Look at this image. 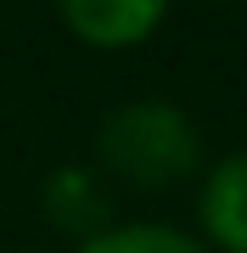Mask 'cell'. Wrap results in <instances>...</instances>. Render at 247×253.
I'll return each instance as SVG.
<instances>
[{
  "instance_id": "obj_5",
  "label": "cell",
  "mask_w": 247,
  "mask_h": 253,
  "mask_svg": "<svg viewBox=\"0 0 247 253\" xmlns=\"http://www.w3.org/2000/svg\"><path fill=\"white\" fill-rule=\"evenodd\" d=\"M79 253H208V248L169 225H107V231L84 236Z\"/></svg>"
},
{
  "instance_id": "obj_2",
  "label": "cell",
  "mask_w": 247,
  "mask_h": 253,
  "mask_svg": "<svg viewBox=\"0 0 247 253\" xmlns=\"http://www.w3.org/2000/svg\"><path fill=\"white\" fill-rule=\"evenodd\" d=\"M169 0H62V23L96 51H129L163 23Z\"/></svg>"
},
{
  "instance_id": "obj_3",
  "label": "cell",
  "mask_w": 247,
  "mask_h": 253,
  "mask_svg": "<svg viewBox=\"0 0 247 253\" xmlns=\"http://www.w3.org/2000/svg\"><path fill=\"white\" fill-rule=\"evenodd\" d=\"M202 225L225 253H247V152H230L202 186Z\"/></svg>"
},
{
  "instance_id": "obj_4",
  "label": "cell",
  "mask_w": 247,
  "mask_h": 253,
  "mask_svg": "<svg viewBox=\"0 0 247 253\" xmlns=\"http://www.w3.org/2000/svg\"><path fill=\"white\" fill-rule=\"evenodd\" d=\"M39 197H45V214H51L62 231H84V236L107 231V225H101V219H107V191L96 186L90 169H73V163L56 169Z\"/></svg>"
},
{
  "instance_id": "obj_1",
  "label": "cell",
  "mask_w": 247,
  "mask_h": 253,
  "mask_svg": "<svg viewBox=\"0 0 247 253\" xmlns=\"http://www.w3.org/2000/svg\"><path fill=\"white\" fill-rule=\"evenodd\" d=\"M101 163L135 191H169L202 163L197 124L174 101H124L101 118Z\"/></svg>"
}]
</instances>
